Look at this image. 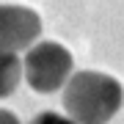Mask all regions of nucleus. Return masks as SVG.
Instances as JSON below:
<instances>
[{
  "label": "nucleus",
  "mask_w": 124,
  "mask_h": 124,
  "mask_svg": "<svg viewBox=\"0 0 124 124\" xmlns=\"http://www.w3.org/2000/svg\"><path fill=\"white\" fill-rule=\"evenodd\" d=\"M19 80H22V61L17 58V53L0 50V99L8 97L19 85Z\"/></svg>",
  "instance_id": "nucleus-4"
},
{
  "label": "nucleus",
  "mask_w": 124,
  "mask_h": 124,
  "mask_svg": "<svg viewBox=\"0 0 124 124\" xmlns=\"http://www.w3.org/2000/svg\"><path fill=\"white\" fill-rule=\"evenodd\" d=\"M41 33V17L25 6H0V50L19 53L36 44Z\"/></svg>",
  "instance_id": "nucleus-3"
},
{
  "label": "nucleus",
  "mask_w": 124,
  "mask_h": 124,
  "mask_svg": "<svg viewBox=\"0 0 124 124\" xmlns=\"http://www.w3.org/2000/svg\"><path fill=\"white\" fill-rule=\"evenodd\" d=\"M0 124H19V119L11 110H0Z\"/></svg>",
  "instance_id": "nucleus-6"
},
{
  "label": "nucleus",
  "mask_w": 124,
  "mask_h": 124,
  "mask_svg": "<svg viewBox=\"0 0 124 124\" xmlns=\"http://www.w3.org/2000/svg\"><path fill=\"white\" fill-rule=\"evenodd\" d=\"M124 102L121 83L105 72H77L63 83V110L75 124H108Z\"/></svg>",
  "instance_id": "nucleus-1"
},
{
  "label": "nucleus",
  "mask_w": 124,
  "mask_h": 124,
  "mask_svg": "<svg viewBox=\"0 0 124 124\" xmlns=\"http://www.w3.org/2000/svg\"><path fill=\"white\" fill-rule=\"evenodd\" d=\"M72 53L58 41H39L31 44L22 61V75L33 91L39 94H53L63 88V83L72 75Z\"/></svg>",
  "instance_id": "nucleus-2"
},
{
  "label": "nucleus",
  "mask_w": 124,
  "mask_h": 124,
  "mask_svg": "<svg viewBox=\"0 0 124 124\" xmlns=\"http://www.w3.org/2000/svg\"><path fill=\"white\" fill-rule=\"evenodd\" d=\"M31 124H75V121L61 113H39L36 119H31Z\"/></svg>",
  "instance_id": "nucleus-5"
}]
</instances>
